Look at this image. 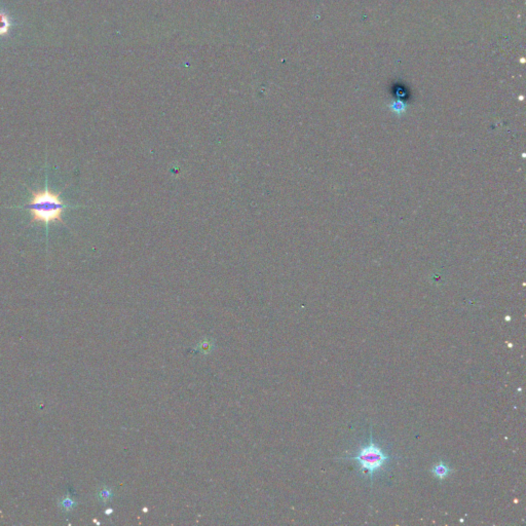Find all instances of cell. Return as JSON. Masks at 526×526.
<instances>
[{
	"mask_svg": "<svg viewBox=\"0 0 526 526\" xmlns=\"http://www.w3.org/2000/svg\"><path fill=\"white\" fill-rule=\"evenodd\" d=\"M432 472L437 478L444 479V478H446L448 475L451 473V469L445 462L440 461L439 463H437L436 465L433 466Z\"/></svg>",
	"mask_w": 526,
	"mask_h": 526,
	"instance_id": "obj_3",
	"label": "cell"
},
{
	"mask_svg": "<svg viewBox=\"0 0 526 526\" xmlns=\"http://www.w3.org/2000/svg\"><path fill=\"white\" fill-rule=\"evenodd\" d=\"M12 26L10 18L5 14L0 12V36H4L8 34L10 28Z\"/></svg>",
	"mask_w": 526,
	"mask_h": 526,
	"instance_id": "obj_4",
	"label": "cell"
},
{
	"mask_svg": "<svg viewBox=\"0 0 526 526\" xmlns=\"http://www.w3.org/2000/svg\"><path fill=\"white\" fill-rule=\"evenodd\" d=\"M352 460H356L362 471H367L369 476L372 477L375 472L379 471L381 467L388 461V455H386L380 447L373 442L372 435H370L369 442L366 446L362 447L357 455L347 457Z\"/></svg>",
	"mask_w": 526,
	"mask_h": 526,
	"instance_id": "obj_2",
	"label": "cell"
},
{
	"mask_svg": "<svg viewBox=\"0 0 526 526\" xmlns=\"http://www.w3.org/2000/svg\"><path fill=\"white\" fill-rule=\"evenodd\" d=\"M28 209L31 215V224L32 223H44L47 227V233H49V226L52 223H64L63 214L68 208H75V206H70L65 204L60 197V192H53L48 185V178L46 179L45 189H40L36 191L31 190V199L28 205L24 207Z\"/></svg>",
	"mask_w": 526,
	"mask_h": 526,
	"instance_id": "obj_1",
	"label": "cell"
},
{
	"mask_svg": "<svg viewBox=\"0 0 526 526\" xmlns=\"http://www.w3.org/2000/svg\"><path fill=\"white\" fill-rule=\"evenodd\" d=\"M111 495H112V492H111L109 489H107V488L102 489V490L100 491V493H99L100 499H101L102 501H104V502H107V500L110 499Z\"/></svg>",
	"mask_w": 526,
	"mask_h": 526,
	"instance_id": "obj_6",
	"label": "cell"
},
{
	"mask_svg": "<svg viewBox=\"0 0 526 526\" xmlns=\"http://www.w3.org/2000/svg\"><path fill=\"white\" fill-rule=\"evenodd\" d=\"M214 347V342L213 340L211 339H204L202 340L196 349H199L201 353H205V354H209L212 352V349Z\"/></svg>",
	"mask_w": 526,
	"mask_h": 526,
	"instance_id": "obj_5",
	"label": "cell"
}]
</instances>
